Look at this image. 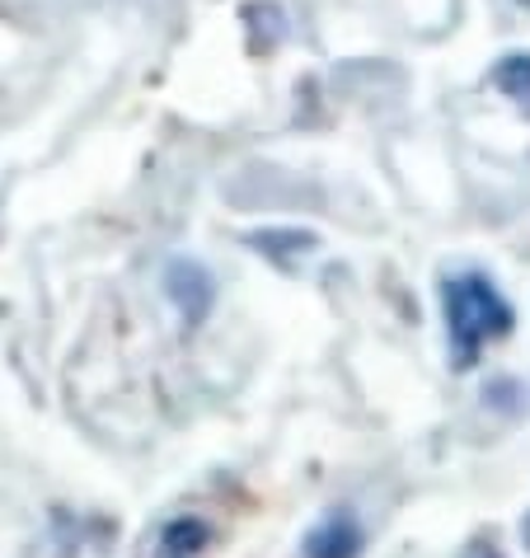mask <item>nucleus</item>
<instances>
[{
	"mask_svg": "<svg viewBox=\"0 0 530 558\" xmlns=\"http://www.w3.org/2000/svg\"><path fill=\"white\" fill-rule=\"evenodd\" d=\"M442 315H446V338L450 356L460 371L479 362V352L511 333V305L503 301L483 272H456L442 282Z\"/></svg>",
	"mask_w": 530,
	"mask_h": 558,
	"instance_id": "obj_1",
	"label": "nucleus"
},
{
	"mask_svg": "<svg viewBox=\"0 0 530 558\" xmlns=\"http://www.w3.org/2000/svg\"><path fill=\"white\" fill-rule=\"evenodd\" d=\"M165 291H169V301H174V310L183 315L189 329H197V324L212 315V305H216V282H212V272L202 268L197 258H174L169 263L165 268Z\"/></svg>",
	"mask_w": 530,
	"mask_h": 558,
	"instance_id": "obj_2",
	"label": "nucleus"
},
{
	"mask_svg": "<svg viewBox=\"0 0 530 558\" xmlns=\"http://www.w3.org/2000/svg\"><path fill=\"white\" fill-rule=\"evenodd\" d=\"M362 549H366V531L348 507H338L324 521L310 525V535L301 545L305 558H362Z\"/></svg>",
	"mask_w": 530,
	"mask_h": 558,
	"instance_id": "obj_3",
	"label": "nucleus"
},
{
	"mask_svg": "<svg viewBox=\"0 0 530 558\" xmlns=\"http://www.w3.org/2000/svg\"><path fill=\"white\" fill-rule=\"evenodd\" d=\"M212 545V525L202 517H179L160 531V545H155V558H202V549Z\"/></svg>",
	"mask_w": 530,
	"mask_h": 558,
	"instance_id": "obj_4",
	"label": "nucleus"
},
{
	"mask_svg": "<svg viewBox=\"0 0 530 558\" xmlns=\"http://www.w3.org/2000/svg\"><path fill=\"white\" fill-rule=\"evenodd\" d=\"M493 89L530 113V52H507L493 66Z\"/></svg>",
	"mask_w": 530,
	"mask_h": 558,
	"instance_id": "obj_5",
	"label": "nucleus"
},
{
	"mask_svg": "<svg viewBox=\"0 0 530 558\" xmlns=\"http://www.w3.org/2000/svg\"><path fill=\"white\" fill-rule=\"evenodd\" d=\"M249 244H258V254H310L320 240L310 230H258Z\"/></svg>",
	"mask_w": 530,
	"mask_h": 558,
	"instance_id": "obj_6",
	"label": "nucleus"
},
{
	"mask_svg": "<svg viewBox=\"0 0 530 558\" xmlns=\"http://www.w3.org/2000/svg\"><path fill=\"white\" fill-rule=\"evenodd\" d=\"M460 558H503V549H497L493 539H470V545L460 549Z\"/></svg>",
	"mask_w": 530,
	"mask_h": 558,
	"instance_id": "obj_7",
	"label": "nucleus"
},
{
	"mask_svg": "<svg viewBox=\"0 0 530 558\" xmlns=\"http://www.w3.org/2000/svg\"><path fill=\"white\" fill-rule=\"evenodd\" d=\"M521 539H526V549H530V511L521 517Z\"/></svg>",
	"mask_w": 530,
	"mask_h": 558,
	"instance_id": "obj_8",
	"label": "nucleus"
},
{
	"mask_svg": "<svg viewBox=\"0 0 530 558\" xmlns=\"http://www.w3.org/2000/svg\"><path fill=\"white\" fill-rule=\"evenodd\" d=\"M521 5H526V10H530V0H521Z\"/></svg>",
	"mask_w": 530,
	"mask_h": 558,
	"instance_id": "obj_9",
	"label": "nucleus"
}]
</instances>
